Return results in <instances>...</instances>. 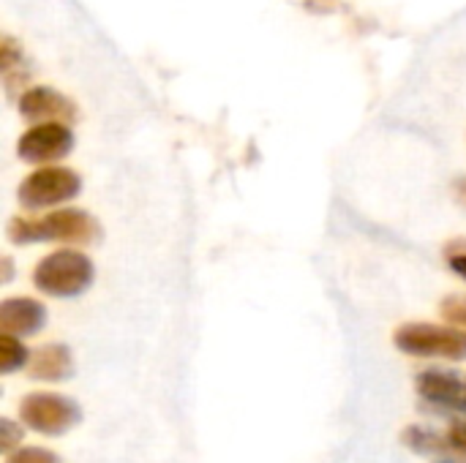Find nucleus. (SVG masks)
<instances>
[{
    "mask_svg": "<svg viewBox=\"0 0 466 463\" xmlns=\"http://www.w3.org/2000/svg\"><path fill=\"white\" fill-rule=\"evenodd\" d=\"M101 237L98 221L79 207H63L55 213H46L44 218H25L14 216L8 221V240L16 246H30L41 240H55V243H96Z\"/></svg>",
    "mask_w": 466,
    "mask_h": 463,
    "instance_id": "nucleus-1",
    "label": "nucleus"
},
{
    "mask_svg": "<svg viewBox=\"0 0 466 463\" xmlns=\"http://www.w3.org/2000/svg\"><path fill=\"white\" fill-rule=\"evenodd\" d=\"M96 278V267L87 254L74 248H60L46 254L35 270L33 284L49 297H76L82 295Z\"/></svg>",
    "mask_w": 466,
    "mask_h": 463,
    "instance_id": "nucleus-2",
    "label": "nucleus"
},
{
    "mask_svg": "<svg viewBox=\"0 0 466 463\" xmlns=\"http://www.w3.org/2000/svg\"><path fill=\"white\" fill-rule=\"evenodd\" d=\"M393 341L404 355L412 357H445V360L466 357V330L461 327L412 322V325H401Z\"/></svg>",
    "mask_w": 466,
    "mask_h": 463,
    "instance_id": "nucleus-3",
    "label": "nucleus"
},
{
    "mask_svg": "<svg viewBox=\"0 0 466 463\" xmlns=\"http://www.w3.org/2000/svg\"><path fill=\"white\" fill-rule=\"evenodd\" d=\"M82 191V177L68 169V166H41L30 172L19 188V205L25 210H44V207H57L68 199H74Z\"/></svg>",
    "mask_w": 466,
    "mask_h": 463,
    "instance_id": "nucleus-4",
    "label": "nucleus"
},
{
    "mask_svg": "<svg viewBox=\"0 0 466 463\" xmlns=\"http://www.w3.org/2000/svg\"><path fill=\"white\" fill-rule=\"evenodd\" d=\"M19 420L44 437H60L82 420V409L74 398L57 393H30L19 401Z\"/></svg>",
    "mask_w": 466,
    "mask_h": 463,
    "instance_id": "nucleus-5",
    "label": "nucleus"
},
{
    "mask_svg": "<svg viewBox=\"0 0 466 463\" xmlns=\"http://www.w3.org/2000/svg\"><path fill=\"white\" fill-rule=\"evenodd\" d=\"M74 147V134L68 128V123H57V120H46V123H35L30 126L19 142H16V156L25 164H38L46 166L52 161H60L71 153Z\"/></svg>",
    "mask_w": 466,
    "mask_h": 463,
    "instance_id": "nucleus-6",
    "label": "nucleus"
},
{
    "mask_svg": "<svg viewBox=\"0 0 466 463\" xmlns=\"http://www.w3.org/2000/svg\"><path fill=\"white\" fill-rule=\"evenodd\" d=\"M418 396L442 409V412H459L466 415V382L453 374V371H442V368H429L418 374Z\"/></svg>",
    "mask_w": 466,
    "mask_h": 463,
    "instance_id": "nucleus-7",
    "label": "nucleus"
},
{
    "mask_svg": "<svg viewBox=\"0 0 466 463\" xmlns=\"http://www.w3.org/2000/svg\"><path fill=\"white\" fill-rule=\"evenodd\" d=\"M19 115L33 123H46V120L74 123L76 104L68 96L57 93L55 87H27L19 96Z\"/></svg>",
    "mask_w": 466,
    "mask_h": 463,
    "instance_id": "nucleus-8",
    "label": "nucleus"
},
{
    "mask_svg": "<svg viewBox=\"0 0 466 463\" xmlns=\"http://www.w3.org/2000/svg\"><path fill=\"white\" fill-rule=\"evenodd\" d=\"M46 325V308L33 297H8L0 303V330L11 336H35Z\"/></svg>",
    "mask_w": 466,
    "mask_h": 463,
    "instance_id": "nucleus-9",
    "label": "nucleus"
},
{
    "mask_svg": "<svg viewBox=\"0 0 466 463\" xmlns=\"http://www.w3.org/2000/svg\"><path fill=\"white\" fill-rule=\"evenodd\" d=\"M27 374L38 382H63L74 374V357L66 344H46L30 355Z\"/></svg>",
    "mask_w": 466,
    "mask_h": 463,
    "instance_id": "nucleus-10",
    "label": "nucleus"
},
{
    "mask_svg": "<svg viewBox=\"0 0 466 463\" xmlns=\"http://www.w3.org/2000/svg\"><path fill=\"white\" fill-rule=\"evenodd\" d=\"M401 442L420 456H448L453 450V445L448 439H442L440 434H434L423 426H407L401 434Z\"/></svg>",
    "mask_w": 466,
    "mask_h": 463,
    "instance_id": "nucleus-11",
    "label": "nucleus"
},
{
    "mask_svg": "<svg viewBox=\"0 0 466 463\" xmlns=\"http://www.w3.org/2000/svg\"><path fill=\"white\" fill-rule=\"evenodd\" d=\"M27 363H30V355H27L25 344L16 341V336L3 333L0 336V374H14Z\"/></svg>",
    "mask_w": 466,
    "mask_h": 463,
    "instance_id": "nucleus-12",
    "label": "nucleus"
},
{
    "mask_svg": "<svg viewBox=\"0 0 466 463\" xmlns=\"http://www.w3.org/2000/svg\"><path fill=\"white\" fill-rule=\"evenodd\" d=\"M5 463H63L52 450H41V448H16L14 453H8Z\"/></svg>",
    "mask_w": 466,
    "mask_h": 463,
    "instance_id": "nucleus-13",
    "label": "nucleus"
},
{
    "mask_svg": "<svg viewBox=\"0 0 466 463\" xmlns=\"http://www.w3.org/2000/svg\"><path fill=\"white\" fill-rule=\"evenodd\" d=\"M442 317L453 325L466 330V297L464 295H451L442 300Z\"/></svg>",
    "mask_w": 466,
    "mask_h": 463,
    "instance_id": "nucleus-14",
    "label": "nucleus"
},
{
    "mask_svg": "<svg viewBox=\"0 0 466 463\" xmlns=\"http://www.w3.org/2000/svg\"><path fill=\"white\" fill-rule=\"evenodd\" d=\"M19 63H22V46L11 35H3L0 38V68H3V74H11Z\"/></svg>",
    "mask_w": 466,
    "mask_h": 463,
    "instance_id": "nucleus-15",
    "label": "nucleus"
},
{
    "mask_svg": "<svg viewBox=\"0 0 466 463\" xmlns=\"http://www.w3.org/2000/svg\"><path fill=\"white\" fill-rule=\"evenodd\" d=\"M445 259H448V267L466 281V240H453L445 248Z\"/></svg>",
    "mask_w": 466,
    "mask_h": 463,
    "instance_id": "nucleus-16",
    "label": "nucleus"
},
{
    "mask_svg": "<svg viewBox=\"0 0 466 463\" xmlns=\"http://www.w3.org/2000/svg\"><path fill=\"white\" fill-rule=\"evenodd\" d=\"M16 445H22V426L3 418L0 420V448H3V453H14Z\"/></svg>",
    "mask_w": 466,
    "mask_h": 463,
    "instance_id": "nucleus-17",
    "label": "nucleus"
},
{
    "mask_svg": "<svg viewBox=\"0 0 466 463\" xmlns=\"http://www.w3.org/2000/svg\"><path fill=\"white\" fill-rule=\"evenodd\" d=\"M448 442L453 445V450H456V453H464L466 456V420H459V423H453V426H451V431H448Z\"/></svg>",
    "mask_w": 466,
    "mask_h": 463,
    "instance_id": "nucleus-18",
    "label": "nucleus"
},
{
    "mask_svg": "<svg viewBox=\"0 0 466 463\" xmlns=\"http://www.w3.org/2000/svg\"><path fill=\"white\" fill-rule=\"evenodd\" d=\"M8 281H11V259L3 257V284H8Z\"/></svg>",
    "mask_w": 466,
    "mask_h": 463,
    "instance_id": "nucleus-19",
    "label": "nucleus"
},
{
    "mask_svg": "<svg viewBox=\"0 0 466 463\" xmlns=\"http://www.w3.org/2000/svg\"><path fill=\"white\" fill-rule=\"evenodd\" d=\"M456 194H459V202H461V205H466V177L456 183Z\"/></svg>",
    "mask_w": 466,
    "mask_h": 463,
    "instance_id": "nucleus-20",
    "label": "nucleus"
},
{
    "mask_svg": "<svg viewBox=\"0 0 466 463\" xmlns=\"http://www.w3.org/2000/svg\"><path fill=\"white\" fill-rule=\"evenodd\" d=\"M440 463H456V461H440Z\"/></svg>",
    "mask_w": 466,
    "mask_h": 463,
    "instance_id": "nucleus-21",
    "label": "nucleus"
}]
</instances>
